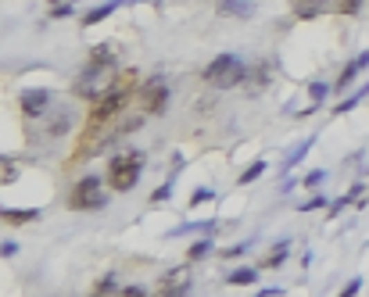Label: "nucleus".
<instances>
[{
	"mask_svg": "<svg viewBox=\"0 0 369 297\" xmlns=\"http://www.w3.org/2000/svg\"><path fill=\"white\" fill-rule=\"evenodd\" d=\"M129 79H133V75L108 82V90L93 100V108H90V129H100V125L111 122L122 108H126V100H129Z\"/></svg>",
	"mask_w": 369,
	"mask_h": 297,
	"instance_id": "f257e3e1",
	"label": "nucleus"
},
{
	"mask_svg": "<svg viewBox=\"0 0 369 297\" xmlns=\"http://www.w3.org/2000/svg\"><path fill=\"white\" fill-rule=\"evenodd\" d=\"M244 79H248V65L237 54H215L208 61V69H204V82L215 90H233Z\"/></svg>",
	"mask_w": 369,
	"mask_h": 297,
	"instance_id": "f03ea898",
	"label": "nucleus"
},
{
	"mask_svg": "<svg viewBox=\"0 0 369 297\" xmlns=\"http://www.w3.org/2000/svg\"><path fill=\"white\" fill-rule=\"evenodd\" d=\"M143 151H122L111 158L108 165V186L115 190V194H126V190H133L140 183V172H143Z\"/></svg>",
	"mask_w": 369,
	"mask_h": 297,
	"instance_id": "7ed1b4c3",
	"label": "nucleus"
},
{
	"mask_svg": "<svg viewBox=\"0 0 369 297\" xmlns=\"http://www.w3.org/2000/svg\"><path fill=\"white\" fill-rule=\"evenodd\" d=\"M105 204H108V194H105L100 176H83L69 190V208L72 211H93V208H105Z\"/></svg>",
	"mask_w": 369,
	"mask_h": 297,
	"instance_id": "20e7f679",
	"label": "nucleus"
},
{
	"mask_svg": "<svg viewBox=\"0 0 369 297\" xmlns=\"http://www.w3.org/2000/svg\"><path fill=\"white\" fill-rule=\"evenodd\" d=\"M140 104H143V111H151V115H165L169 111V82L165 75H151L147 82L140 87Z\"/></svg>",
	"mask_w": 369,
	"mask_h": 297,
	"instance_id": "39448f33",
	"label": "nucleus"
},
{
	"mask_svg": "<svg viewBox=\"0 0 369 297\" xmlns=\"http://www.w3.org/2000/svg\"><path fill=\"white\" fill-rule=\"evenodd\" d=\"M105 75H108V69H97V65H87L83 69V75L75 79V87H72V93L75 97H83V100H97L100 93L108 90V82H105Z\"/></svg>",
	"mask_w": 369,
	"mask_h": 297,
	"instance_id": "423d86ee",
	"label": "nucleus"
},
{
	"mask_svg": "<svg viewBox=\"0 0 369 297\" xmlns=\"http://www.w3.org/2000/svg\"><path fill=\"white\" fill-rule=\"evenodd\" d=\"M18 108H22L26 118H44V115L51 111V93L39 90V87L22 90V93H18Z\"/></svg>",
	"mask_w": 369,
	"mask_h": 297,
	"instance_id": "0eeeda50",
	"label": "nucleus"
},
{
	"mask_svg": "<svg viewBox=\"0 0 369 297\" xmlns=\"http://www.w3.org/2000/svg\"><path fill=\"white\" fill-rule=\"evenodd\" d=\"M161 297H179V294H190V269H169L165 276H161V283L154 287Z\"/></svg>",
	"mask_w": 369,
	"mask_h": 297,
	"instance_id": "6e6552de",
	"label": "nucleus"
},
{
	"mask_svg": "<svg viewBox=\"0 0 369 297\" xmlns=\"http://www.w3.org/2000/svg\"><path fill=\"white\" fill-rule=\"evenodd\" d=\"M39 125H44L47 140H57V136H65L72 129V111L69 108H51L44 118H39Z\"/></svg>",
	"mask_w": 369,
	"mask_h": 297,
	"instance_id": "1a4fd4ad",
	"label": "nucleus"
},
{
	"mask_svg": "<svg viewBox=\"0 0 369 297\" xmlns=\"http://www.w3.org/2000/svg\"><path fill=\"white\" fill-rule=\"evenodd\" d=\"M90 65H97V69H115L118 65V54H115V47L111 44H97V47H90Z\"/></svg>",
	"mask_w": 369,
	"mask_h": 297,
	"instance_id": "9d476101",
	"label": "nucleus"
},
{
	"mask_svg": "<svg viewBox=\"0 0 369 297\" xmlns=\"http://www.w3.org/2000/svg\"><path fill=\"white\" fill-rule=\"evenodd\" d=\"M219 15H226V18H251L255 4H251V0H219Z\"/></svg>",
	"mask_w": 369,
	"mask_h": 297,
	"instance_id": "9b49d317",
	"label": "nucleus"
},
{
	"mask_svg": "<svg viewBox=\"0 0 369 297\" xmlns=\"http://www.w3.org/2000/svg\"><path fill=\"white\" fill-rule=\"evenodd\" d=\"M366 65H369V51H362V54H359V57L352 61V65H348V69L341 72V79H337V87H341V90H344V87H352V82L359 79V72H362Z\"/></svg>",
	"mask_w": 369,
	"mask_h": 297,
	"instance_id": "f8f14e48",
	"label": "nucleus"
},
{
	"mask_svg": "<svg viewBox=\"0 0 369 297\" xmlns=\"http://www.w3.org/2000/svg\"><path fill=\"white\" fill-rule=\"evenodd\" d=\"M0 219L11 222V226H26V222L39 219V211L36 208H4V215H0Z\"/></svg>",
	"mask_w": 369,
	"mask_h": 297,
	"instance_id": "ddd939ff",
	"label": "nucleus"
},
{
	"mask_svg": "<svg viewBox=\"0 0 369 297\" xmlns=\"http://www.w3.org/2000/svg\"><path fill=\"white\" fill-rule=\"evenodd\" d=\"M326 11V0H294V15L298 18H316Z\"/></svg>",
	"mask_w": 369,
	"mask_h": 297,
	"instance_id": "4468645a",
	"label": "nucleus"
},
{
	"mask_svg": "<svg viewBox=\"0 0 369 297\" xmlns=\"http://www.w3.org/2000/svg\"><path fill=\"white\" fill-rule=\"evenodd\" d=\"M122 4H126V0H111V4H100V8H93V11L83 18V26H97V22H105V18H108L111 11H118Z\"/></svg>",
	"mask_w": 369,
	"mask_h": 297,
	"instance_id": "2eb2a0df",
	"label": "nucleus"
},
{
	"mask_svg": "<svg viewBox=\"0 0 369 297\" xmlns=\"http://www.w3.org/2000/svg\"><path fill=\"white\" fill-rule=\"evenodd\" d=\"M287 254H291V240H280L269 254H265V269H280L287 262Z\"/></svg>",
	"mask_w": 369,
	"mask_h": 297,
	"instance_id": "dca6fc26",
	"label": "nucleus"
},
{
	"mask_svg": "<svg viewBox=\"0 0 369 297\" xmlns=\"http://www.w3.org/2000/svg\"><path fill=\"white\" fill-rule=\"evenodd\" d=\"M312 143H316L312 136H305V140H301V143L294 147V151H291V154H287V161H283V168H287V172H291V168H294V165H301V158H305V154H309V151H312Z\"/></svg>",
	"mask_w": 369,
	"mask_h": 297,
	"instance_id": "f3484780",
	"label": "nucleus"
},
{
	"mask_svg": "<svg viewBox=\"0 0 369 297\" xmlns=\"http://www.w3.org/2000/svg\"><path fill=\"white\" fill-rule=\"evenodd\" d=\"M183 233H215V222L212 219H204V222H183V226H176L169 237H183Z\"/></svg>",
	"mask_w": 369,
	"mask_h": 297,
	"instance_id": "a211bd4d",
	"label": "nucleus"
},
{
	"mask_svg": "<svg viewBox=\"0 0 369 297\" xmlns=\"http://www.w3.org/2000/svg\"><path fill=\"white\" fill-rule=\"evenodd\" d=\"M255 280H258V272H255V269H233V272L226 276V283H230V287H251Z\"/></svg>",
	"mask_w": 369,
	"mask_h": 297,
	"instance_id": "6ab92c4d",
	"label": "nucleus"
},
{
	"mask_svg": "<svg viewBox=\"0 0 369 297\" xmlns=\"http://www.w3.org/2000/svg\"><path fill=\"white\" fill-rule=\"evenodd\" d=\"M126 287L118 283V276H105V280H97L93 283V294H122Z\"/></svg>",
	"mask_w": 369,
	"mask_h": 297,
	"instance_id": "aec40b11",
	"label": "nucleus"
},
{
	"mask_svg": "<svg viewBox=\"0 0 369 297\" xmlns=\"http://www.w3.org/2000/svg\"><path fill=\"white\" fill-rule=\"evenodd\" d=\"M265 168H269V165H265L262 158H258V161H251V165H248V168H244V172H240V186H248V183H255V179H258V176L265 172Z\"/></svg>",
	"mask_w": 369,
	"mask_h": 297,
	"instance_id": "412c9836",
	"label": "nucleus"
},
{
	"mask_svg": "<svg viewBox=\"0 0 369 297\" xmlns=\"http://www.w3.org/2000/svg\"><path fill=\"white\" fill-rule=\"evenodd\" d=\"M366 93H369V87H362V90H359L355 97H348V100H341V104H337V108H334V115H348V111H355V108H359V104H362V97H366Z\"/></svg>",
	"mask_w": 369,
	"mask_h": 297,
	"instance_id": "4be33fe9",
	"label": "nucleus"
},
{
	"mask_svg": "<svg viewBox=\"0 0 369 297\" xmlns=\"http://www.w3.org/2000/svg\"><path fill=\"white\" fill-rule=\"evenodd\" d=\"M248 75H251V87L258 90V87H265V82H269V65H265V61H258V65H255Z\"/></svg>",
	"mask_w": 369,
	"mask_h": 297,
	"instance_id": "5701e85b",
	"label": "nucleus"
},
{
	"mask_svg": "<svg viewBox=\"0 0 369 297\" xmlns=\"http://www.w3.org/2000/svg\"><path fill=\"white\" fill-rule=\"evenodd\" d=\"M0 165H4V168H0V183H4V186H11V183L18 179V168H15V161H11V158H4Z\"/></svg>",
	"mask_w": 369,
	"mask_h": 297,
	"instance_id": "b1692460",
	"label": "nucleus"
},
{
	"mask_svg": "<svg viewBox=\"0 0 369 297\" xmlns=\"http://www.w3.org/2000/svg\"><path fill=\"white\" fill-rule=\"evenodd\" d=\"M208 251H212V233H208V237H204V240H197V244L190 247V262H201Z\"/></svg>",
	"mask_w": 369,
	"mask_h": 297,
	"instance_id": "393cba45",
	"label": "nucleus"
},
{
	"mask_svg": "<svg viewBox=\"0 0 369 297\" xmlns=\"http://www.w3.org/2000/svg\"><path fill=\"white\" fill-rule=\"evenodd\" d=\"M326 93H330V87H326V82H309V97H312V104H323Z\"/></svg>",
	"mask_w": 369,
	"mask_h": 297,
	"instance_id": "a878e982",
	"label": "nucleus"
},
{
	"mask_svg": "<svg viewBox=\"0 0 369 297\" xmlns=\"http://www.w3.org/2000/svg\"><path fill=\"white\" fill-rule=\"evenodd\" d=\"M334 8H337L341 15H355V11L362 8V0H334Z\"/></svg>",
	"mask_w": 369,
	"mask_h": 297,
	"instance_id": "bb28decb",
	"label": "nucleus"
},
{
	"mask_svg": "<svg viewBox=\"0 0 369 297\" xmlns=\"http://www.w3.org/2000/svg\"><path fill=\"white\" fill-rule=\"evenodd\" d=\"M169 194H172V179L169 183H161L154 194H151V204H161V201H169Z\"/></svg>",
	"mask_w": 369,
	"mask_h": 297,
	"instance_id": "cd10ccee",
	"label": "nucleus"
},
{
	"mask_svg": "<svg viewBox=\"0 0 369 297\" xmlns=\"http://www.w3.org/2000/svg\"><path fill=\"white\" fill-rule=\"evenodd\" d=\"M212 197H215V190L197 186V190H194V197H190V204H204V201H212Z\"/></svg>",
	"mask_w": 369,
	"mask_h": 297,
	"instance_id": "c85d7f7f",
	"label": "nucleus"
},
{
	"mask_svg": "<svg viewBox=\"0 0 369 297\" xmlns=\"http://www.w3.org/2000/svg\"><path fill=\"white\" fill-rule=\"evenodd\" d=\"M323 179H326V172H323V168H316V172H309V176H305V186H309V190H316Z\"/></svg>",
	"mask_w": 369,
	"mask_h": 297,
	"instance_id": "c756f323",
	"label": "nucleus"
},
{
	"mask_svg": "<svg viewBox=\"0 0 369 297\" xmlns=\"http://www.w3.org/2000/svg\"><path fill=\"white\" fill-rule=\"evenodd\" d=\"M248 247H251V244H233V247H226V251H219V254H222V258H240V254H244V251H248Z\"/></svg>",
	"mask_w": 369,
	"mask_h": 297,
	"instance_id": "7c9ffc66",
	"label": "nucleus"
},
{
	"mask_svg": "<svg viewBox=\"0 0 369 297\" xmlns=\"http://www.w3.org/2000/svg\"><path fill=\"white\" fill-rule=\"evenodd\" d=\"M323 204H326V197H323V194H316V197H309V201L301 204V211H316V208H323Z\"/></svg>",
	"mask_w": 369,
	"mask_h": 297,
	"instance_id": "2f4dec72",
	"label": "nucleus"
},
{
	"mask_svg": "<svg viewBox=\"0 0 369 297\" xmlns=\"http://www.w3.org/2000/svg\"><path fill=\"white\" fill-rule=\"evenodd\" d=\"M72 15V4L65 0V4H57V8H51V18H69Z\"/></svg>",
	"mask_w": 369,
	"mask_h": 297,
	"instance_id": "473e14b6",
	"label": "nucleus"
},
{
	"mask_svg": "<svg viewBox=\"0 0 369 297\" xmlns=\"http://www.w3.org/2000/svg\"><path fill=\"white\" fill-rule=\"evenodd\" d=\"M0 254H4V258H15V254H18V244H15V240H4V244H0Z\"/></svg>",
	"mask_w": 369,
	"mask_h": 297,
	"instance_id": "72a5a7b5",
	"label": "nucleus"
},
{
	"mask_svg": "<svg viewBox=\"0 0 369 297\" xmlns=\"http://www.w3.org/2000/svg\"><path fill=\"white\" fill-rule=\"evenodd\" d=\"M359 290H362V280H359V276H355V280H352V283H348V287H344L341 294H344V297H352V294H359Z\"/></svg>",
	"mask_w": 369,
	"mask_h": 297,
	"instance_id": "f704fd0d",
	"label": "nucleus"
},
{
	"mask_svg": "<svg viewBox=\"0 0 369 297\" xmlns=\"http://www.w3.org/2000/svg\"><path fill=\"white\" fill-rule=\"evenodd\" d=\"M69 4H75V0H69Z\"/></svg>",
	"mask_w": 369,
	"mask_h": 297,
	"instance_id": "c9c22d12",
	"label": "nucleus"
}]
</instances>
